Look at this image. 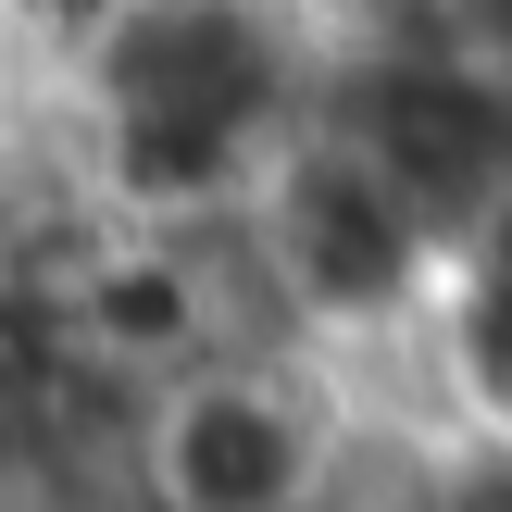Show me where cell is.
I'll return each mask as SVG.
<instances>
[{"mask_svg":"<svg viewBox=\"0 0 512 512\" xmlns=\"http://www.w3.org/2000/svg\"><path fill=\"white\" fill-rule=\"evenodd\" d=\"M363 413L313 350H200L113 425L125 512H350Z\"/></svg>","mask_w":512,"mask_h":512,"instance_id":"1","label":"cell"}]
</instances>
